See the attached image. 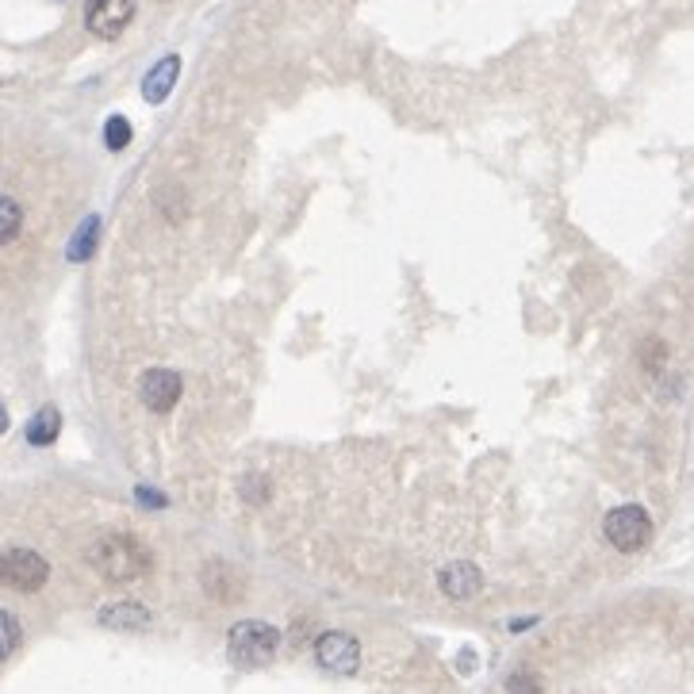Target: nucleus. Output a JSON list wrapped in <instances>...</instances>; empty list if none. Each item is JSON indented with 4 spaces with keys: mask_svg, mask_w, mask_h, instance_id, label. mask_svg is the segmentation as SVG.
<instances>
[{
    "mask_svg": "<svg viewBox=\"0 0 694 694\" xmlns=\"http://www.w3.org/2000/svg\"><path fill=\"white\" fill-rule=\"evenodd\" d=\"M20 637H24V630H20L16 614H9V610H0V660H9L12 652L20 648Z\"/></svg>",
    "mask_w": 694,
    "mask_h": 694,
    "instance_id": "15",
    "label": "nucleus"
},
{
    "mask_svg": "<svg viewBox=\"0 0 694 694\" xmlns=\"http://www.w3.org/2000/svg\"><path fill=\"white\" fill-rule=\"evenodd\" d=\"M602 533H607V541L617 553H637V549H645L648 538H652V518H648V510L637 507V503H625V507L610 510L607 522H602Z\"/></svg>",
    "mask_w": 694,
    "mask_h": 694,
    "instance_id": "3",
    "label": "nucleus"
},
{
    "mask_svg": "<svg viewBox=\"0 0 694 694\" xmlns=\"http://www.w3.org/2000/svg\"><path fill=\"white\" fill-rule=\"evenodd\" d=\"M50 579V564L43 561L35 549H9L0 556V584L12 587V591H39L43 584Z\"/></svg>",
    "mask_w": 694,
    "mask_h": 694,
    "instance_id": "4",
    "label": "nucleus"
},
{
    "mask_svg": "<svg viewBox=\"0 0 694 694\" xmlns=\"http://www.w3.org/2000/svg\"><path fill=\"white\" fill-rule=\"evenodd\" d=\"M134 495H139L146 507H165V495H157V492H150V487H134Z\"/></svg>",
    "mask_w": 694,
    "mask_h": 694,
    "instance_id": "20",
    "label": "nucleus"
},
{
    "mask_svg": "<svg viewBox=\"0 0 694 694\" xmlns=\"http://www.w3.org/2000/svg\"><path fill=\"white\" fill-rule=\"evenodd\" d=\"M134 20V0H89L85 4V27L96 39L111 43L131 27Z\"/></svg>",
    "mask_w": 694,
    "mask_h": 694,
    "instance_id": "5",
    "label": "nucleus"
},
{
    "mask_svg": "<svg viewBox=\"0 0 694 694\" xmlns=\"http://www.w3.org/2000/svg\"><path fill=\"white\" fill-rule=\"evenodd\" d=\"M663 361H668V345H663V342H656V338H652V342L640 345V365H645V373L656 376L663 368Z\"/></svg>",
    "mask_w": 694,
    "mask_h": 694,
    "instance_id": "17",
    "label": "nucleus"
},
{
    "mask_svg": "<svg viewBox=\"0 0 694 694\" xmlns=\"http://www.w3.org/2000/svg\"><path fill=\"white\" fill-rule=\"evenodd\" d=\"M24 226V208L12 196H0V246H9Z\"/></svg>",
    "mask_w": 694,
    "mask_h": 694,
    "instance_id": "14",
    "label": "nucleus"
},
{
    "mask_svg": "<svg viewBox=\"0 0 694 694\" xmlns=\"http://www.w3.org/2000/svg\"><path fill=\"white\" fill-rule=\"evenodd\" d=\"M9 430V414H4V407H0V434Z\"/></svg>",
    "mask_w": 694,
    "mask_h": 694,
    "instance_id": "21",
    "label": "nucleus"
},
{
    "mask_svg": "<svg viewBox=\"0 0 694 694\" xmlns=\"http://www.w3.org/2000/svg\"><path fill=\"white\" fill-rule=\"evenodd\" d=\"M226 645H231V656L243 668H266L277 656V648H281V633L269 622H238L231 630V637H226Z\"/></svg>",
    "mask_w": 694,
    "mask_h": 694,
    "instance_id": "2",
    "label": "nucleus"
},
{
    "mask_svg": "<svg viewBox=\"0 0 694 694\" xmlns=\"http://www.w3.org/2000/svg\"><path fill=\"white\" fill-rule=\"evenodd\" d=\"M127 142H131V123H127V116H111L108 123H104V146L123 150Z\"/></svg>",
    "mask_w": 694,
    "mask_h": 694,
    "instance_id": "16",
    "label": "nucleus"
},
{
    "mask_svg": "<svg viewBox=\"0 0 694 694\" xmlns=\"http://www.w3.org/2000/svg\"><path fill=\"white\" fill-rule=\"evenodd\" d=\"M58 430H62V414H58V407H43V411L27 422V442L39 445V449L43 445H55Z\"/></svg>",
    "mask_w": 694,
    "mask_h": 694,
    "instance_id": "13",
    "label": "nucleus"
},
{
    "mask_svg": "<svg viewBox=\"0 0 694 694\" xmlns=\"http://www.w3.org/2000/svg\"><path fill=\"white\" fill-rule=\"evenodd\" d=\"M101 625H108V630H146L150 610L139 607V602H116V607L101 610Z\"/></svg>",
    "mask_w": 694,
    "mask_h": 694,
    "instance_id": "11",
    "label": "nucleus"
},
{
    "mask_svg": "<svg viewBox=\"0 0 694 694\" xmlns=\"http://www.w3.org/2000/svg\"><path fill=\"white\" fill-rule=\"evenodd\" d=\"M203 587H208V595H215L219 602H235L238 591H243V579H238V572L231 568V564L211 561L208 568H203Z\"/></svg>",
    "mask_w": 694,
    "mask_h": 694,
    "instance_id": "10",
    "label": "nucleus"
},
{
    "mask_svg": "<svg viewBox=\"0 0 694 694\" xmlns=\"http://www.w3.org/2000/svg\"><path fill=\"white\" fill-rule=\"evenodd\" d=\"M177 73H180V58L177 55H165L150 66V73L142 78V101L146 104H165V96L173 93L177 85Z\"/></svg>",
    "mask_w": 694,
    "mask_h": 694,
    "instance_id": "9",
    "label": "nucleus"
},
{
    "mask_svg": "<svg viewBox=\"0 0 694 694\" xmlns=\"http://www.w3.org/2000/svg\"><path fill=\"white\" fill-rule=\"evenodd\" d=\"M243 495H246V503H266L269 499V480L258 477V472H250V477L243 480Z\"/></svg>",
    "mask_w": 694,
    "mask_h": 694,
    "instance_id": "19",
    "label": "nucleus"
},
{
    "mask_svg": "<svg viewBox=\"0 0 694 694\" xmlns=\"http://www.w3.org/2000/svg\"><path fill=\"white\" fill-rule=\"evenodd\" d=\"M180 391H185V384H180V376L173 373V368H146L139 380V399L146 403V411H154V414L173 411Z\"/></svg>",
    "mask_w": 694,
    "mask_h": 694,
    "instance_id": "7",
    "label": "nucleus"
},
{
    "mask_svg": "<svg viewBox=\"0 0 694 694\" xmlns=\"http://www.w3.org/2000/svg\"><path fill=\"white\" fill-rule=\"evenodd\" d=\"M96 243H101V215H89L85 223L73 231L70 246H66V258L81 266V261H89L96 254Z\"/></svg>",
    "mask_w": 694,
    "mask_h": 694,
    "instance_id": "12",
    "label": "nucleus"
},
{
    "mask_svg": "<svg viewBox=\"0 0 694 694\" xmlns=\"http://www.w3.org/2000/svg\"><path fill=\"white\" fill-rule=\"evenodd\" d=\"M89 564L96 568V576H104L108 584H131V579L146 576L150 572V549L142 545L131 533H101V538L89 545Z\"/></svg>",
    "mask_w": 694,
    "mask_h": 694,
    "instance_id": "1",
    "label": "nucleus"
},
{
    "mask_svg": "<svg viewBox=\"0 0 694 694\" xmlns=\"http://www.w3.org/2000/svg\"><path fill=\"white\" fill-rule=\"evenodd\" d=\"M507 694H541V679L533 671H515L507 679Z\"/></svg>",
    "mask_w": 694,
    "mask_h": 694,
    "instance_id": "18",
    "label": "nucleus"
},
{
    "mask_svg": "<svg viewBox=\"0 0 694 694\" xmlns=\"http://www.w3.org/2000/svg\"><path fill=\"white\" fill-rule=\"evenodd\" d=\"M315 660H319L322 671H330V675H353L361 663V645L357 637H350V633H322L319 645H315Z\"/></svg>",
    "mask_w": 694,
    "mask_h": 694,
    "instance_id": "6",
    "label": "nucleus"
},
{
    "mask_svg": "<svg viewBox=\"0 0 694 694\" xmlns=\"http://www.w3.org/2000/svg\"><path fill=\"white\" fill-rule=\"evenodd\" d=\"M437 587H442L449 599H477V595L484 591V576H480L477 564L457 561V564H445L442 576H437Z\"/></svg>",
    "mask_w": 694,
    "mask_h": 694,
    "instance_id": "8",
    "label": "nucleus"
}]
</instances>
